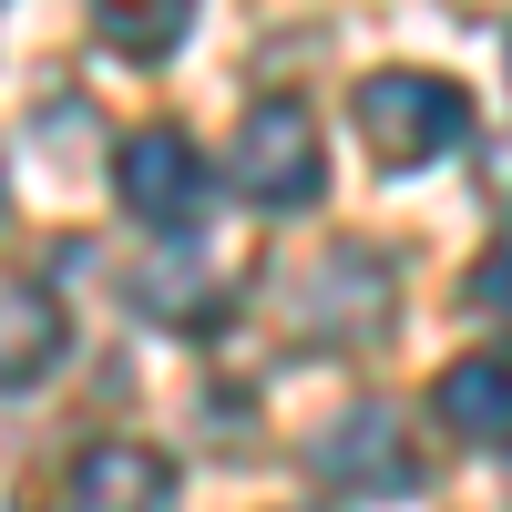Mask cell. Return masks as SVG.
Instances as JSON below:
<instances>
[{"label":"cell","instance_id":"1","mask_svg":"<svg viewBox=\"0 0 512 512\" xmlns=\"http://www.w3.org/2000/svg\"><path fill=\"white\" fill-rule=\"evenodd\" d=\"M359 134L379 164H441L472 134V93L451 72H369L359 82Z\"/></svg>","mask_w":512,"mask_h":512},{"label":"cell","instance_id":"2","mask_svg":"<svg viewBox=\"0 0 512 512\" xmlns=\"http://www.w3.org/2000/svg\"><path fill=\"white\" fill-rule=\"evenodd\" d=\"M226 175H236V195L246 205H308L318 185H328V154H318V113L308 103H287V93H267V103H246L236 113V154H226Z\"/></svg>","mask_w":512,"mask_h":512},{"label":"cell","instance_id":"3","mask_svg":"<svg viewBox=\"0 0 512 512\" xmlns=\"http://www.w3.org/2000/svg\"><path fill=\"white\" fill-rule=\"evenodd\" d=\"M113 185H123V216L154 226L164 246L195 236V216H205V154L185 144V123H144V134H123Z\"/></svg>","mask_w":512,"mask_h":512},{"label":"cell","instance_id":"4","mask_svg":"<svg viewBox=\"0 0 512 512\" xmlns=\"http://www.w3.org/2000/svg\"><path fill=\"white\" fill-rule=\"evenodd\" d=\"M318 482L359 492V502H390V492H420V451H410V420L390 400H349L318 431Z\"/></svg>","mask_w":512,"mask_h":512},{"label":"cell","instance_id":"5","mask_svg":"<svg viewBox=\"0 0 512 512\" xmlns=\"http://www.w3.org/2000/svg\"><path fill=\"white\" fill-rule=\"evenodd\" d=\"M62 502L72 512H164L175 502V461L154 441H93V451H72Z\"/></svg>","mask_w":512,"mask_h":512},{"label":"cell","instance_id":"6","mask_svg":"<svg viewBox=\"0 0 512 512\" xmlns=\"http://www.w3.org/2000/svg\"><path fill=\"white\" fill-rule=\"evenodd\" d=\"M431 410H441V431L451 441H472V451H512V359L472 349V359H451L431 379Z\"/></svg>","mask_w":512,"mask_h":512},{"label":"cell","instance_id":"7","mask_svg":"<svg viewBox=\"0 0 512 512\" xmlns=\"http://www.w3.org/2000/svg\"><path fill=\"white\" fill-rule=\"evenodd\" d=\"M62 308H52V287H31V277H0V390H31L41 369L62 359Z\"/></svg>","mask_w":512,"mask_h":512},{"label":"cell","instance_id":"8","mask_svg":"<svg viewBox=\"0 0 512 512\" xmlns=\"http://www.w3.org/2000/svg\"><path fill=\"white\" fill-rule=\"evenodd\" d=\"M185 21H195V0H93V41L123 62H164L185 41Z\"/></svg>","mask_w":512,"mask_h":512},{"label":"cell","instance_id":"9","mask_svg":"<svg viewBox=\"0 0 512 512\" xmlns=\"http://www.w3.org/2000/svg\"><path fill=\"white\" fill-rule=\"evenodd\" d=\"M134 308H144L154 328H216V318H226V287L195 277L185 256H154V267L134 277Z\"/></svg>","mask_w":512,"mask_h":512},{"label":"cell","instance_id":"10","mask_svg":"<svg viewBox=\"0 0 512 512\" xmlns=\"http://www.w3.org/2000/svg\"><path fill=\"white\" fill-rule=\"evenodd\" d=\"M461 297H472V318H492V328H512V246H492L472 277H461Z\"/></svg>","mask_w":512,"mask_h":512},{"label":"cell","instance_id":"11","mask_svg":"<svg viewBox=\"0 0 512 512\" xmlns=\"http://www.w3.org/2000/svg\"><path fill=\"white\" fill-rule=\"evenodd\" d=\"M492 195L512 205V144H492Z\"/></svg>","mask_w":512,"mask_h":512},{"label":"cell","instance_id":"12","mask_svg":"<svg viewBox=\"0 0 512 512\" xmlns=\"http://www.w3.org/2000/svg\"><path fill=\"white\" fill-rule=\"evenodd\" d=\"M0 205H11V175H0Z\"/></svg>","mask_w":512,"mask_h":512}]
</instances>
